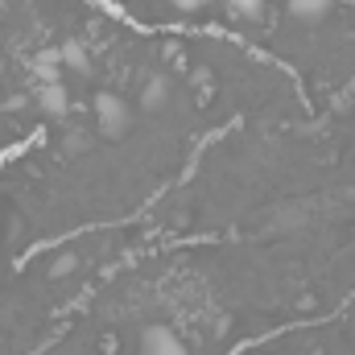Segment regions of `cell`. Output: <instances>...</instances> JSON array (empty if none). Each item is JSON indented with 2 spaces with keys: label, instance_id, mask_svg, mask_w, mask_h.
<instances>
[{
  "label": "cell",
  "instance_id": "6da1fadb",
  "mask_svg": "<svg viewBox=\"0 0 355 355\" xmlns=\"http://www.w3.org/2000/svg\"><path fill=\"white\" fill-rule=\"evenodd\" d=\"M95 124H99L103 137H124L128 124H132L128 103H124L120 95H112V91H99V95H95Z\"/></svg>",
  "mask_w": 355,
  "mask_h": 355
},
{
  "label": "cell",
  "instance_id": "7a4b0ae2",
  "mask_svg": "<svg viewBox=\"0 0 355 355\" xmlns=\"http://www.w3.org/2000/svg\"><path fill=\"white\" fill-rule=\"evenodd\" d=\"M141 355H186V343L178 339L174 327L153 322V327L141 331Z\"/></svg>",
  "mask_w": 355,
  "mask_h": 355
},
{
  "label": "cell",
  "instance_id": "3957f363",
  "mask_svg": "<svg viewBox=\"0 0 355 355\" xmlns=\"http://www.w3.org/2000/svg\"><path fill=\"white\" fill-rule=\"evenodd\" d=\"M37 107L46 112V116H67V107H71V95L62 83H46V87H37Z\"/></svg>",
  "mask_w": 355,
  "mask_h": 355
},
{
  "label": "cell",
  "instance_id": "277c9868",
  "mask_svg": "<svg viewBox=\"0 0 355 355\" xmlns=\"http://www.w3.org/2000/svg\"><path fill=\"white\" fill-rule=\"evenodd\" d=\"M331 12V0H289V17L302 25H318Z\"/></svg>",
  "mask_w": 355,
  "mask_h": 355
},
{
  "label": "cell",
  "instance_id": "5b68a950",
  "mask_svg": "<svg viewBox=\"0 0 355 355\" xmlns=\"http://www.w3.org/2000/svg\"><path fill=\"white\" fill-rule=\"evenodd\" d=\"M58 58H62V67L75 71V75H87L91 71V54H87L83 42H62V46H58Z\"/></svg>",
  "mask_w": 355,
  "mask_h": 355
},
{
  "label": "cell",
  "instance_id": "8992f818",
  "mask_svg": "<svg viewBox=\"0 0 355 355\" xmlns=\"http://www.w3.org/2000/svg\"><path fill=\"white\" fill-rule=\"evenodd\" d=\"M33 75L42 79V87H46V83H62V58H58V50L37 54V58H33Z\"/></svg>",
  "mask_w": 355,
  "mask_h": 355
},
{
  "label": "cell",
  "instance_id": "52a82bcc",
  "mask_svg": "<svg viewBox=\"0 0 355 355\" xmlns=\"http://www.w3.org/2000/svg\"><path fill=\"white\" fill-rule=\"evenodd\" d=\"M166 103H170V83L157 75V79H149L145 91H141V107H145V112H162Z\"/></svg>",
  "mask_w": 355,
  "mask_h": 355
},
{
  "label": "cell",
  "instance_id": "ba28073f",
  "mask_svg": "<svg viewBox=\"0 0 355 355\" xmlns=\"http://www.w3.org/2000/svg\"><path fill=\"white\" fill-rule=\"evenodd\" d=\"M227 8H232L236 17H244V21H257V17L265 12V0H227Z\"/></svg>",
  "mask_w": 355,
  "mask_h": 355
},
{
  "label": "cell",
  "instance_id": "9c48e42d",
  "mask_svg": "<svg viewBox=\"0 0 355 355\" xmlns=\"http://www.w3.org/2000/svg\"><path fill=\"white\" fill-rule=\"evenodd\" d=\"M75 268H79V257H75V252L54 257V277H67V272H75Z\"/></svg>",
  "mask_w": 355,
  "mask_h": 355
},
{
  "label": "cell",
  "instance_id": "30bf717a",
  "mask_svg": "<svg viewBox=\"0 0 355 355\" xmlns=\"http://www.w3.org/2000/svg\"><path fill=\"white\" fill-rule=\"evenodd\" d=\"M170 4H174L178 12H198V8H202L207 0H170Z\"/></svg>",
  "mask_w": 355,
  "mask_h": 355
},
{
  "label": "cell",
  "instance_id": "8fae6325",
  "mask_svg": "<svg viewBox=\"0 0 355 355\" xmlns=\"http://www.w3.org/2000/svg\"><path fill=\"white\" fill-rule=\"evenodd\" d=\"M314 355H322V352H314Z\"/></svg>",
  "mask_w": 355,
  "mask_h": 355
}]
</instances>
